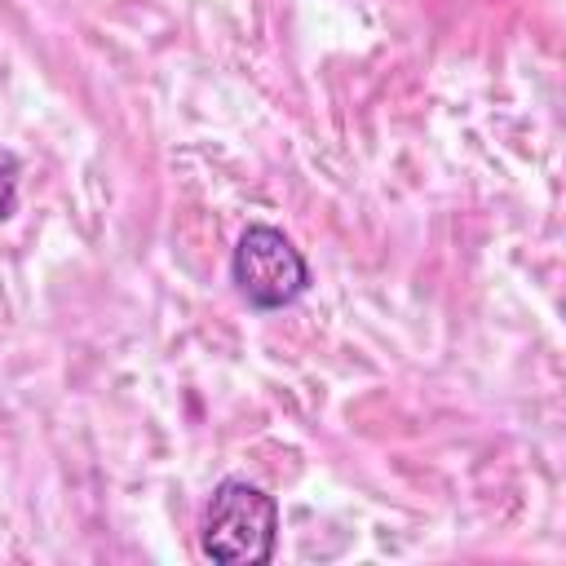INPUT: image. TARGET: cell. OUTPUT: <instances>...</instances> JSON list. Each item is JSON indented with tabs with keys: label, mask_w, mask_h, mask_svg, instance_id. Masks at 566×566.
Returning <instances> with one entry per match:
<instances>
[{
	"label": "cell",
	"mask_w": 566,
	"mask_h": 566,
	"mask_svg": "<svg viewBox=\"0 0 566 566\" xmlns=\"http://www.w3.org/2000/svg\"><path fill=\"white\" fill-rule=\"evenodd\" d=\"M199 548L217 566H265L279 553V500L248 478H221L203 504Z\"/></svg>",
	"instance_id": "1"
},
{
	"label": "cell",
	"mask_w": 566,
	"mask_h": 566,
	"mask_svg": "<svg viewBox=\"0 0 566 566\" xmlns=\"http://www.w3.org/2000/svg\"><path fill=\"white\" fill-rule=\"evenodd\" d=\"M230 283L252 310H283L310 292V261L279 226H248L230 252Z\"/></svg>",
	"instance_id": "2"
},
{
	"label": "cell",
	"mask_w": 566,
	"mask_h": 566,
	"mask_svg": "<svg viewBox=\"0 0 566 566\" xmlns=\"http://www.w3.org/2000/svg\"><path fill=\"white\" fill-rule=\"evenodd\" d=\"M18 186H22V159L0 146V226L18 212Z\"/></svg>",
	"instance_id": "3"
}]
</instances>
